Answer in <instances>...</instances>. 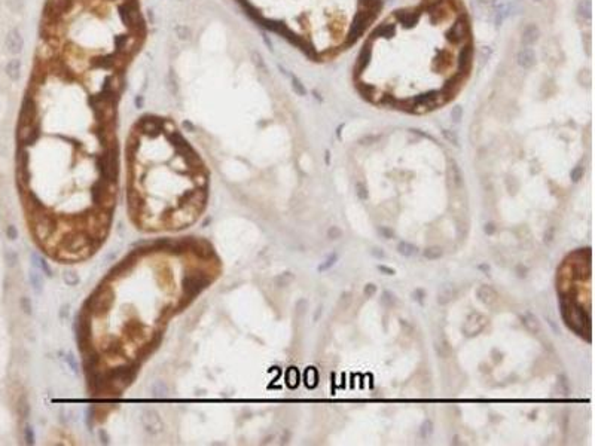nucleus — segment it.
I'll return each mask as SVG.
<instances>
[{
    "label": "nucleus",
    "mask_w": 595,
    "mask_h": 446,
    "mask_svg": "<svg viewBox=\"0 0 595 446\" xmlns=\"http://www.w3.org/2000/svg\"><path fill=\"white\" fill-rule=\"evenodd\" d=\"M476 57L463 0H412L375 20L357 43L351 81L366 101L427 113L469 84Z\"/></svg>",
    "instance_id": "f257e3e1"
},
{
    "label": "nucleus",
    "mask_w": 595,
    "mask_h": 446,
    "mask_svg": "<svg viewBox=\"0 0 595 446\" xmlns=\"http://www.w3.org/2000/svg\"><path fill=\"white\" fill-rule=\"evenodd\" d=\"M119 15H121V20L124 21V24H126L131 29L139 30L143 27V20H142L140 11L134 2H125L119 9Z\"/></svg>",
    "instance_id": "f03ea898"
},
{
    "label": "nucleus",
    "mask_w": 595,
    "mask_h": 446,
    "mask_svg": "<svg viewBox=\"0 0 595 446\" xmlns=\"http://www.w3.org/2000/svg\"><path fill=\"white\" fill-rule=\"evenodd\" d=\"M5 46H6V51H8L9 54H12V55H18V54L24 49V37H23V34L20 33V30L12 29V30L6 34Z\"/></svg>",
    "instance_id": "7ed1b4c3"
},
{
    "label": "nucleus",
    "mask_w": 595,
    "mask_h": 446,
    "mask_svg": "<svg viewBox=\"0 0 595 446\" xmlns=\"http://www.w3.org/2000/svg\"><path fill=\"white\" fill-rule=\"evenodd\" d=\"M140 419H142L143 425L146 427V430L151 431V433H158V431L162 428L161 418H159L158 412H155L154 409H145V411L142 412V418H140Z\"/></svg>",
    "instance_id": "20e7f679"
},
{
    "label": "nucleus",
    "mask_w": 595,
    "mask_h": 446,
    "mask_svg": "<svg viewBox=\"0 0 595 446\" xmlns=\"http://www.w3.org/2000/svg\"><path fill=\"white\" fill-rule=\"evenodd\" d=\"M137 45H139V37L137 36H121V37L116 39L118 51L121 54H125V55L133 52L137 48Z\"/></svg>",
    "instance_id": "39448f33"
},
{
    "label": "nucleus",
    "mask_w": 595,
    "mask_h": 446,
    "mask_svg": "<svg viewBox=\"0 0 595 446\" xmlns=\"http://www.w3.org/2000/svg\"><path fill=\"white\" fill-rule=\"evenodd\" d=\"M72 5V0H49L48 2V17L58 18L60 14L65 12Z\"/></svg>",
    "instance_id": "423d86ee"
},
{
    "label": "nucleus",
    "mask_w": 595,
    "mask_h": 446,
    "mask_svg": "<svg viewBox=\"0 0 595 446\" xmlns=\"http://www.w3.org/2000/svg\"><path fill=\"white\" fill-rule=\"evenodd\" d=\"M122 87H124V81H122V78H121V75H118V73H115V75H112L109 79H107V82H106V94L107 95H116V94H119V91L122 89Z\"/></svg>",
    "instance_id": "0eeeda50"
},
{
    "label": "nucleus",
    "mask_w": 595,
    "mask_h": 446,
    "mask_svg": "<svg viewBox=\"0 0 595 446\" xmlns=\"http://www.w3.org/2000/svg\"><path fill=\"white\" fill-rule=\"evenodd\" d=\"M5 72H6V75H8V78H9L11 81H14V82L18 81L20 76H21V61H20L18 58L9 59L8 64H6V67H5Z\"/></svg>",
    "instance_id": "6e6552de"
},
{
    "label": "nucleus",
    "mask_w": 595,
    "mask_h": 446,
    "mask_svg": "<svg viewBox=\"0 0 595 446\" xmlns=\"http://www.w3.org/2000/svg\"><path fill=\"white\" fill-rule=\"evenodd\" d=\"M173 31H174L176 37H177L179 40H182V42H188V40H190V37H192V30H190V27H188V26H185V24H176V26L173 27Z\"/></svg>",
    "instance_id": "1a4fd4ad"
},
{
    "label": "nucleus",
    "mask_w": 595,
    "mask_h": 446,
    "mask_svg": "<svg viewBox=\"0 0 595 446\" xmlns=\"http://www.w3.org/2000/svg\"><path fill=\"white\" fill-rule=\"evenodd\" d=\"M251 59H253V64L256 66L257 70H260L262 73H267V67H265V62H263L262 57L257 52H251Z\"/></svg>",
    "instance_id": "9d476101"
},
{
    "label": "nucleus",
    "mask_w": 595,
    "mask_h": 446,
    "mask_svg": "<svg viewBox=\"0 0 595 446\" xmlns=\"http://www.w3.org/2000/svg\"><path fill=\"white\" fill-rule=\"evenodd\" d=\"M167 88L170 89V92H171V94H177V92H179L177 79H176V76H174V73H173V72H170V73H168V76H167Z\"/></svg>",
    "instance_id": "9b49d317"
},
{
    "label": "nucleus",
    "mask_w": 595,
    "mask_h": 446,
    "mask_svg": "<svg viewBox=\"0 0 595 446\" xmlns=\"http://www.w3.org/2000/svg\"><path fill=\"white\" fill-rule=\"evenodd\" d=\"M6 5H8V8H9L12 12H15V14L21 12L23 8H24V2H23V0H6Z\"/></svg>",
    "instance_id": "f8f14e48"
},
{
    "label": "nucleus",
    "mask_w": 595,
    "mask_h": 446,
    "mask_svg": "<svg viewBox=\"0 0 595 446\" xmlns=\"http://www.w3.org/2000/svg\"><path fill=\"white\" fill-rule=\"evenodd\" d=\"M158 126H159V123H158L155 119L146 118V119L142 122V128H143L145 131H155V130H158Z\"/></svg>",
    "instance_id": "ddd939ff"
},
{
    "label": "nucleus",
    "mask_w": 595,
    "mask_h": 446,
    "mask_svg": "<svg viewBox=\"0 0 595 446\" xmlns=\"http://www.w3.org/2000/svg\"><path fill=\"white\" fill-rule=\"evenodd\" d=\"M167 386L165 384H162V382H157V384H154L152 386V393L155 394V396H165L167 394Z\"/></svg>",
    "instance_id": "4468645a"
},
{
    "label": "nucleus",
    "mask_w": 595,
    "mask_h": 446,
    "mask_svg": "<svg viewBox=\"0 0 595 446\" xmlns=\"http://www.w3.org/2000/svg\"><path fill=\"white\" fill-rule=\"evenodd\" d=\"M30 280H31V284H33L34 290L39 293V292H40V280H39V277H37L36 274H31V275H30Z\"/></svg>",
    "instance_id": "2eb2a0df"
},
{
    "label": "nucleus",
    "mask_w": 595,
    "mask_h": 446,
    "mask_svg": "<svg viewBox=\"0 0 595 446\" xmlns=\"http://www.w3.org/2000/svg\"><path fill=\"white\" fill-rule=\"evenodd\" d=\"M21 305H23V308H24V311H26L27 314H30V312H31V303H30V300H29L27 297H23Z\"/></svg>",
    "instance_id": "dca6fc26"
},
{
    "label": "nucleus",
    "mask_w": 595,
    "mask_h": 446,
    "mask_svg": "<svg viewBox=\"0 0 595 446\" xmlns=\"http://www.w3.org/2000/svg\"><path fill=\"white\" fill-rule=\"evenodd\" d=\"M6 234H8V238H9V239H15V238H17V229H15V226H8Z\"/></svg>",
    "instance_id": "f3484780"
},
{
    "label": "nucleus",
    "mask_w": 595,
    "mask_h": 446,
    "mask_svg": "<svg viewBox=\"0 0 595 446\" xmlns=\"http://www.w3.org/2000/svg\"><path fill=\"white\" fill-rule=\"evenodd\" d=\"M134 103H136V106H137L139 109H142V107H143V104H145V98H143V95H137V97H136V100H134Z\"/></svg>",
    "instance_id": "a211bd4d"
},
{
    "label": "nucleus",
    "mask_w": 595,
    "mask_h": 446,
    "mask_svg": "<svg viewBox=\"0 0 595 446\" xmlns=\"http://www.w3.org/2000/svg\"><path fill=\"white\" fill-rule=\"evenodd\" d=\"M26 439H27V442H29V443H33V431H31V428H30V427H27V428H26Z\"/></svg>",
    "instance_id": "6ab92c4d"
}]
</instances>
